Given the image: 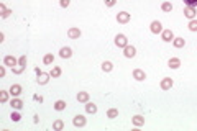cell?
Returning a JSON list of instances; mask_svg holds the SVG:
<instances>
[{
    "label": "cell",
    "mask_w": 197,
    "mask_h": 131,
    "mask_svg": "<svg viewBox=\"0 0 197 131\" xmlns=\"http://www.w3.org/2000/svg\"><path fill=\"white\" fill-rule=\"evenodd\" d=\"M0 77H5V66L0 67Z\"/></svg>",
    "instance_id": "cell-37"
},
{
    "label": "cell",
    "mask_w": 197,
    "mask_h": 131,
    "mask_svg": "<svg viewBox=\"0 0 197 131\" xmlns=\"http://www.w3.org/2000/svg\"><path fill=\"white\" fill-rule=\"evenodd\" d=\"M172 84H174V82H172L171 77H164L161 80V88H163V90H169V88L172 87Z\"/></svg>",
    "instance_id": "cell-9"
},
{
    "label": "cell",
    "mask_w": 197,
    "mask_h": 131,
    "mask_svg": "<svg viewBox=\"0 0 197 131\" xmlns=\"http://www.w3.org/2000/svg\"><path fill=\"white\" fill-rule=\"evenodd\" d=\"M132 121H133V125H135V126H143V125H145V118H143L141 115H135L132 118Z\"/></svg>",
    "instance_id": "cell-16"
},
{
    "label": "cell",
    "mask_w": 197,
    "mask_h": 131,
    "mask_svg": "<svg viewBox=\"0 0 197 131\" xmlns=\"http://www.w3.org/2000/svg\"><path fill=\"white\" fill-rule=\"evenodd\" d=\"M33 100H35V102H40V103H41V102H43V97H41V95H33Z\"/></svg>",
    "instance_id": "cell-36"
},
{
    "label": "cell",
    "mask_w": 197,
    "mask_h": 131,
    "mask_svg": "<svg viewBox=\"0 0 197 131\" xmlns=\"http://www.w3.org/2000/svg\"><path fill=\"white\" fill-rule=\"evenodd\" d=\"M130 18H132V15H130L128 12H120L118 15H117V21L118 23H128Z\"/></svg>",
    "instance_id": "cell-7"
},
{
    "label": "cell",
    "mask_w": 197,
    "mask_h": 131,
    "mask_svg": "<svg viewBox=\"0 0 197 131\" xmlns=\"http://www.w3.org/2000/svg\"><path fill=\"white\" fill-rule=\"evenodd\" d=\"M8 93H10V92H7V90H0V102H2V103H7V100H8Z\"/></svg>",
    "instance_id": "cell-26"
},
{
    "label": "cell",
    "mask_w": 197,
    "mask_h": 131,
    "mask_svg": "<svg viewBox=\"0 0 197 131\" xmlns=\"http://www.w3.org/2000/svg\"><path fill=\"white\" fill-rule=\"evenodd\" d=\"M115 44L118 46V48H125V46H128V39L125 35H117L115 36Z\"/></svg>",
    "instance_id": "cell-2"
},
{
    "label": "cell",
    "mask_w": 197,
    "mask_h": 131,
    "mask_svg": "<svg viewBox=\"0 0 197 131\" xmlns=\"http://www.w3.org/2000/svg\"><path fill=\"white\" fill-rule=\"evenodd\" d=\"M62 128H64V123H62V120H56L54 123H53V129H56V131H61Z\"/></svg>",
    "instance_id": "cell-24"
},
{
    "label": "cell",
    "mask_w": 197,
    "mask_h": 131,
    "mask_svg": "<svg viewBox=\"0 0 197 131\" xmlns=\"http://www.w3.org/2000/svg\"><path fill=\"white\" fill-rule=\"evenodd\" d=\"M5 10H7V8H5V5H3V3H0V12L3 13V12H5Z\"/></svg>",
    "instance_id": "cell-39"
},
{
    "label": "cell",
    "mask_w": 197,
    "mask_h": 131,
    "mask_svg": "<svg viewBox=\"0 0 197 131\" xmlns=\"http://www.w3.org/2000/svg\"><path fill=\"white\" fill-rule=\"evenodd\" d=\"M113 69V64L110 62V61H105V62H102V71L104 72H110Z\"/></svg>",
    "instance_id": "cell-23"
},
{
    "label": "cell",
    "mask_w": 197,
    "mask_h": 131,
    "mask_svg": "<svg viewBox=\"0 0 197 131\" xmlns=\"http://www.w3.org/2000/svg\"><path fill=\"white\" fill-rule=\"evenodd\" d=\"M61 72H62V71H61V67H57V66H54V67L51 69L49 76H51L53 79H56V77H59V76H61Z\"/></svg>",
    "instance_id": "cell-22"
},
{
    "label": "cell",
    "mask_w": 197,
    "mask_h": 131,
    "mask_svg": "<svg viewBox=\"0 0 197 131\" xmlns=\"http://www.w3.org/2000/svg\"><path fill=\"white\" fill-rule=\"evenodd\" d=\"M123 54H125V58H135V54H136V49L133 48V46H125L123 48Z\"/></svg>",
    "instance_id": "cell-8"
},
{
    "label": "cell",
    "mask_w": 197,
    "mask_h": 131,
    "mask_svg": "<svg viewBox=\"0 0 197 131\" xmlns=\"http://www.w3.org/2000/svg\"><path fill=\"white\" fill-rule=\"evenodd\" d=\"M186 3V7H197V0H182Z\"/></svg>",
    "instance_id": "cell-31"
},
{
    "label": "cell",
    "mask_w": 197,
    "mask_h": 131,
    "mask_svg": "<svg viewBox=\"0 0 197 131\" xmlns=\"http://www.w3.org/2000/svg\"><path fill=\"white\" fill-rule=\"evenodd\" d=\"M184 15L189 18V20H194L195 18V7H186L184 8Z\"/></svg>",
    "instance_id": "cell-12"
},
{
    "label": "cell",
    "mask_w": 197,
    "mask_h": 131,
    "mask_svg": "<svg viewBox=\"0 0 197 131\" xmlns=\"http://www.w3.org/2000/svg\"><path fill=\"white\" fill-rule=\"evenodd\" d=\"M107 116H108V118H117V116H118V110L117 108H110L107 111Z\"/></svg>",
    "instance_id": "cell-28"
},
{
    "label": "cell",
    "mask_w": 197,
    "mask_h": 131,
    "mask_svg": "<svg viewBox=\"0 0 197 131\" xmlns=\"http://www.w3.org/2000/svg\"><path fill=\"white\" fill-rule=\"evenodd\" d=\"M85 111L87 113H97V105H94V103H90V102H87V105H85Z\"/></svg>",
    "instance_id": "cell-21"
},
{
    "label": "cell",
    "mask_w": 197,
    "mask_h": 131,
    "mask_svg": "<svg viewBox=\"0 0 197 131\" xmlns=\"http://www.w3.org/2000/svg\"><path fill=\"white\" fill-rule=\"evenodd\" d=\"M18 66H25V67H26V56H25V54H23L20 59H18Z\"/></svg>",
    "instance_id": "cell-33"
},
{
    "label": "cell",
    "mask_w": 197,
    "mask_h": 131,
    "mask_svg": "<svg viewBox=\"0 0 197 131\" xmlns=\"http://www.w3.org/2000/svg\"><path fill=\"white\" fill-rule=\"evenodd\" d=\"M81 35H82V33H81V30H79V28H69V30H68V36H69V38L71 39H77V38H81Z\"/></svg>",
    "instance_id": "cell-6"
},
{
    "label": "cell",
    "mask_w": 197,
    "mask_h": 131,
    "mask_svg": "<svg viewBox=\"0 0 197 131\" xmlns=\"http://www.w3.org/2000/svg\"><path fill=\"white\" fill-rule=\"evenodd\" d=\"M104 2H105V5H107V7H113L115 3H117V0H104Z\"/></svg>",
    "instance_id": "cell-35"
},
{
    "label": "cell",
    "mask_w": 197,
    "mask_h": 131,
    "mask_svg": "<svg viewBox=\"0 0 197 131\" xmlns=\"http://www.w3.org/2000/svg\"><path fill=\"white\" fill-rule=\"evenodd\" d=\"M10 105H12V107H13V108H15V110H20L22 107H23V102L20 100V98H13V100L10 102Z\"/></svg>",
    "instance_id": "cell-20"
},
{
    "label": "cell",
    "mask_w": 197,
    "mask_h": 131,
    "mask_svg": "<svg viewBox=\"0 0 197 131\" xmlns=\"http://www.w3.org/2000/svg\"><path fill=\"white\" fill-rule=\"evenodd\" d=\"M8 92H10V95H12V97H18V95L22 93V85H18V84H13Z\"/></svg>",
    "instance_id": "cell-13"
},
{
    "label": "cell",
    "mask_w": 197,
    "mask_h": 131,
    "mask_svg": "<svg viewBox=\"0 0 197 131\" xmlns=\"http://www.w3.org/2000/svg\"><path fill=\"white\" fill-rule=\"evenodd\" d=\"M161 38H163V41H166V43H171V41L174 39V33H172L171 30H163Z\"/></svg>",
    "instance_id": "cell-5"
},
{
    "label": "cell",
    "mask_w": 197,
    "mask_h": 131,
    "mask_svg": "<svg viewBox=\"0 0 197 131\" xmlns=\"http://www.w3.org/2000/svg\"><path fill=\"white\" fill-rule=\"evenodd\" d=\"M187 26H189V30H191V31H197V20H195V18H194V20H191Z\"/></svg>",
    "instance_id": "cell-30"
},
{
    "label": "cell",
    "mask_w": 197,
    "mask_h": 131,
    "mask_svg": "<svg viewBox=\"0 0 197 131\" xmlns=\"http://www.w3.org/2000/svg\"><path fill=\"white\" fill-rule=\"evenodd\" d=\"M85 123H87V120H85L84 115H77V116H74V120H73V125L76 128H82V126H85Z\"/></svg>",
    "instance_id": "cell-1"
},
{
    "label": "cell",
    "mask_w": 197,
    "mask_h": 131,
    "mask_svg": "<svg viewBox=\"0 0 197 131\" xmlns=\"http://www.w3.org/2000/svg\"><path fill=\"white\" fill-rule=\"evenodd\" d=\"M10 13H12V10H5V12L2 13V18H7L8 15H10Z\"/></svg>",
    "instance_id": "cell-38"
},
{
    "label": "cell",
    "mask_w": 197,
    "mask_h": 131,
    "mask_svg": "<svg viewBox=\"0 0 197 131\" xmlns=\"http://www.w3.org/2000/svg\"><path fill=\"white\" fill-rule=\"evenodd\" d=\"M150 30L151 33H155V35H158V33H163V25H161V21H151V25H150Z\"/></svg>",
    "instance_id": "cell-3"
},
{
    "label": "cell",
    "mask_w": 197,
    "mask_h": 131,
    "mask_svg": "<svg viewBox=\"0 0 197 131\" xmlns=\"http://www.w3.org/2000/svg\"><path fill=\"white\" fill-rule=\"evenodd\" d=\"M13 74H22L23 71H25V66H18V67H12Z\"/></svg>",
    "instance_id": "cell-32"
},
{
    "label": "cell",
    "mask_w": 197,
    "mask_h": 131,
    "mask_svg": "<svg viewBox=\"0 0 197 131\" xmlns=\"http://www.w3.org/2000/svg\"><path fill=\"white\" fill-rule=\"evenodd\" d=\"M10 118H12V121H15V123H18V121L22 120V115L18 113V111H13V113L10 115Z\"/></svg>",
    "instance_id": "cell-29"
},
{
    "label": "cell",
    "mask_w": 197,
    "mask_h": 131,
    "mask_svg": "<svg viewBox=\"0 0 197 131\" xmlns=\"http://www.w3.org/2000/svg\"><path fill=\"white\" fill-rule=\"evenodd\" d=\"M133 79H136V80H145V79H146L145 71H141V69H135V71H133Z\"/></svg>",
    "instance_id": "cell-14"
},
{
    "label": "cell",
    "mask_w": 197,
    "mask_h": 131,
    "mask_svg": "<svg viewBox=\"0 0 197 131\" xmlns=\"http://www.w3.org/2000/svg\"><path fill=\"white\" fill-rule=\"evenodd\" d=\"M161 10L163 12H171L172 10V3L171 2H163L161 3Z\"/></svg>",
    "instance_id": "cell-25"
},
{
    "label": "cell",
    "mask_w": 197,
    "mask_h": 131,
    "mask_svg": "<svg viewBox=\"0 0 197 131\" xmlns=\"http://www.w3.org/2000/svg\"><path fill=\"white\" fill-rule=\"evenodd\" d=\"M3 64L8 66V67H15V66H18V59L13 58V56H5L3 58Z\"/></svg>",
    "instance_id": "cell-4"
},
{
    "label": "cell",
    "mask_w": 197,
    "mask_h": 131,
    "mask_svg": "<svg viewBox=\"0 0 197 131\" xmlns=\"http://www.w3.org/2000/svg\"><path fill=\"white\" fill-rule=\"evenodd\" d=\"M49 74H46V72H41L40 74V76H38V79H36V80H38V84H40V85H45V84H48V82H49Z\"/></svg>",
    "instance_id": "cell-11"
},
{
    "label": "cell",
    "mask_w": 197,
    "mask_h": 131,
    "mask_svg": "<svg viewBox=\"0 0 197 131\" xmlns=\"http://www.w3.org/2000/svg\"><path fill=\"white\" fill-rule=\"evenodd\" d=\"M172 44H174V48H184V44H186V39L184 38H174L172 39Z\"/></svg>",
    "instance_id": "cell-17"
},
{
    "label": "cell",
    "mask_w": 197,
    "mask_h": 131,
    "mask_svg": "<svg viewBox=\"0 0 197 131\" xmlns=\"http://www.w3.org/2000/svg\"><path fill=\"white\" fill-rule=\"evenodd\" d=\"M167 66H169L171 69H177L181 66V59L179 58H171L169 61H167Z\"/></svg>",
    "instance_id": "cell-15"
},
{
    "label": "cell",
    "mask_w": 197,
    "mask_h": 131,
    "mask_svg": "<svg viewBox=\"0 0 197 131\" xmlns=\"http://www.w3.org/2000/svg\"><path fill=\"white\" fill-rule=\"evenodd\" d=\"M53 61H54V56H53L51 53L45 54V58H43V62H45V64H53Z\"/></svg>",
    "instance_id": "cell-27"
},
{
    "label": "cell",
    "mask_w": 197,
    "mask_h": 131,
    "mask_svg": "<svg viewBox=\"0 0 197 131\" xmlns=\"http://www.w3.org/2000/svg\"><path fill=\"white\" fill-rule=\"evenodd\" d=\"M66 107H68V103H66L64 100H57L56 103H54V110L62 111V110H66Z\"/></svg>",
    "instance_id": "cell-19"
},
{
    "label": "cell",
    "mask_w": 197,
    "mask_h": 131,
    "mask_svg": "<svg viewBox=\"0 0 197 131\" xmlns=\"http://www.w3.org/2000/svg\"><path fill=\"white\" fill-rule=\"evenodd\" d=\"M59 56H61L62 59H68V58H71V56H73V49L68 48V46H64V48H61Z\"/></svg>",
    "instance_id": "cell-10"
},
{
    "label": "cell",
    "mask_w": 197,
    "mask_h": 131,
    "mask_svg": "<svg viewBox=\"0 0 197 131\" xmlns=\"http://www.w3.org/2000/svg\"><path fill=\"white\" fill-rule=\"evenodd\" d=\"M69 3H71V0H59V5H61L62 8L69 7Z\"/></svg>",
    "instance_id": "cell-34"
},
{
    "label": "cell",
    "mask_w": 197,
    "mask_h": 131,
    "mask_svg": "<svg viewBox=\"0 0 197 131\" xmlns=\"http://www.w3.org/2000/svg\"><path fill=\"white\" fill-rule=\"evenodd\" d=\"M77 102L87 103V102H89V93H87V92H79V93H77Z\"/></svg>",
    "instance_id": "cell-18"
}]
</instances>
